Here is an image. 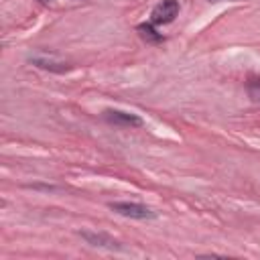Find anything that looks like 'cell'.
Here are the masks:
<instances>
[{
	"mask_svg": "<svg viewBox=\"0 0 260 260\" xmlns=\"http://www.w3.org/2000/svg\"><path fill=\"white\" fill-rule=\"evenodd\" d=\"M207 2H225V0H207ZM228 2H236V0H228Z\"/></svg>",
	"mask_w": 260,
	"mask_h": 260,
	"instance_id": "cell-9",
	"label": "cell"
},
{
	"mask_svg": "<svg viewBox=\"0 0 260 260\" xmlns=\"http://www.w3.org/2000/svg\"><path fill=\"white\" fill-rule=\"evenodd\" d=\"M136 30H138L140 39L146 41V43H150V45H158V43L165 41V37L156 30V24H152L150 20H148V22H140V24L136 26Z\"/></svg>",
	"mask_w": 260,
	"mask_h": 260,
	"instance_id": "cell-5",
	"label": "cell"
},
{
	"mask_svg": "<svg viewBox=\"0 0 260 260\" xmlns=\"http://www.w3.org/2000/svg\"><path fill=\"white\" fill-rule=\"evenodd\" d=\"M41 4H45V6H49V4H53V0H39Z\"/></svg>",
	"mask_w": 260,
	"mask_h": 260,
	"instance_id": "cell-8",
	"label": "cell"
},
{
	"mask_svg": "<svg viewBox=\"0 0 260 260\" xmlns=\"http://www.w3.org/2000/svg\"><path fill=\"white\" fill-rule=\"evenodd\" d=\"M102 118L112 124V126H118V128H140L144 122L138 114H132V112H124V110H114V108H108L102 112Z\"/></svg>",
	"mask_w": 260,
	"mask_h": 260,
	"instance_id": "cell-3",
	"label": "cell"
},
{
	"mask_svg": "<svg viewBox=\"0 0 260 260\" xmlns=\"http://www.w3.org/2000/svg\"><path fill=\"white\" fill-rule=\"evenodd\" d=\"M246 91H248L250 100L258 104V102H260V77L250 75V77H248V81H246Z\"/></svg>",
	"mask_w": 260,
	"mask_h": 260,
	"instance_id": "cell-7",
	"label": "cell"
},
{
	"mask_svg": "<svg viewBox=\"0 0 260 260\" xmlns=\"http://www.w3.org/2000/svg\"><path fill=\"white\" fill-rule=\"evenodd\" d=\"M181 12L179 0H160L152 10H150V22L160 26V24H171Z\"/></svg>",
	"mask_w": 260,
	"mask_h": 260,
	"instance_id": "cell-2",
	"label": "cell"
},
{
	"mask_svg": "<svg viewBox=\"0 0 260 260\" xmlns=\"http://www.w3.org/2000/svg\"><path fill=\"white\" fill-rule=\"evenodd\" d=\"M110 209L116 211L118 215H124L130 219H154L156 217V211H152L148 205L136 203V201H112Z\"/></svg>",
	"mask_w": 260,
	"mask_h": 260,
	"instance_id": "cell-1",
	"label": "cell"
},
{
	"mask_svg": "<svg viewBox=\"0 0 260 260\" xmlns=\"http://www.w3.org/2000/svg\"><path fill=\"white\" fill-rule=\"evenodd\" d=\"M79 236L93 248H106V250H116V252L124 250L122 242H118L116 238H112L110 234H104V232H87V230H83V232H79Z\"/></svg>",
	"mask_w": 260,
	"mask_h": 260,
	"instance_id": "cell-4",
	"label": "cell"
},
{
	"mask_svg": "<svg viewBox=\"0 0 260 260\" xmlns=\"http://www.w3.org/2000/svg\"><path fill=\"white\" fill-rule=\"evenodd\" d=\"M28 63H32L35 67H41V69H47V71H53V73H65L71 69L69 63H61V61H53V59H45V57H30Z\"/></svg>",
	"mask_w": 260,
	"mask_h": 260,
	"instance_id": "cell-6",
	"label": "cell"
}]
</instances>
